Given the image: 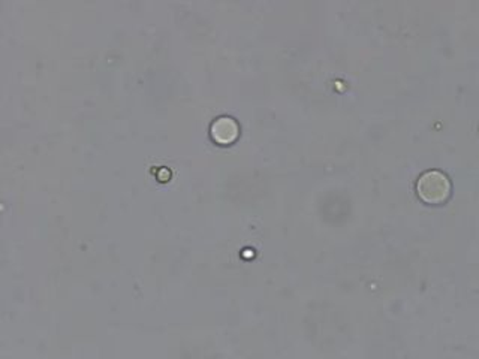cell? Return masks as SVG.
I'll return each instance as SVG.
<instances>
[{"instance_id":"cell-1","label":"cell","mask_w":479,"mask_h":359,"mask_svg":"<svg viewBox=\"0 0 479 359\" xmlns=\"http://www.w3.org/2000/svg\"><path fill=\"white\" fill-rule=\"evenodd\" d=\"M418 192L425 202L439 204L450 193V181L441 172H427L418 183Z\"/></svg>"}]
</instances>
